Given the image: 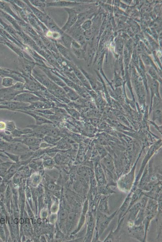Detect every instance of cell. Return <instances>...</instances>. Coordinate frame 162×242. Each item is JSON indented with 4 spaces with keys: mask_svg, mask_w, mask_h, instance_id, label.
I'll return each instance as SVG.
<instances>
[{
    "mask_svg": "<svg viewBox=\"0 0 162 242\" xmlns=\"http://www.w3.org/2000/svg\"><path fill=\"white\" fill-rule=\"evenodd\" d=\"M20 223L21 224H23V223H24V219H23L22 218H21L20 220Z\"/></svg>",
    "mask_w": 162,
    "mask_h": 242,
    "instance_id": "29",
    "label": "cell"
},
{
    "mask_svg": "<svg viewBox=\"0 0 162 242\" xmlns=\"http://www.w3.org/2000/svg\"><path fill=\"white\" fill-rule=\"evenodd\" d=\"M79 2H70L65 1H57L52 2H46V7H63L67 8L69 7H73L79 5Z\"/></svg>",
    "mask_w": 162,
    "mask_h": 242,
    "instance_id": "6",
    "label": "cell"
},
{
    "mask_svg": "<svg viewBox=\"0 0 162 242\" xmlns=\"http://www.w3.org/2000/svg\"><path fill=\"white\" fill-rule=\"evenodd\" d=\"M64 9L69 14L68 21L61 29V30L65 33L67 30H69L77 22L78 19V15L77 11L74 9L68 7L64 8Z\"/></svg>",
    "mask_w": 162,
    "mask_h": 242,
    "instance_id": "1",
    "label": "cell"
},
{
    "mask_svg": "<svg viewBox=\"0 0 162 242\" xmlns=\"http://www.w3.org/2000/svg\"><path fill=\"white\" fill-rule=\"evenodd\" d=\"M49 188L51 190H54L55 188V185L53 184H50L49 186Z\"/></svg>",
    "mask_w": 162,
    "mask_h": 242,
    "instance_id": "26",
    "label": "cell"
},
{
    "mask_svg": "<svg viewBox=\"0 0 162 242\" xmlns=\"http://www.w3.org/2000/svg\"><path fill=\"white\" fill-rule=\"evenodd\" d=\"M72 68H73L75 74H76V77H77L78 80H80V82L81 81V83L85 86H86L87 88H88V89H90V84H89L88 80L84 77V76L81 73V72L79 70V69H77L76 67L73 66V65H72Z\"/></svg>",
    "mask_w": 162,
    "mask_h": 242,
    "instance_id": "7",
    "label": "cell"
},
{
    "mask_svg": "<svg viewBox=\"0 0 162 242\" xmlns=\"http://www.w3.org/2000/svg\"><path fill=\"white\" fill-rule=\"evenodd\" d=\"M55 44L56 48H57L58 52H59L62 55L63 57L66 58L67 60H70L71 59L69 57V52L66 48L59 43L56 42H55Z\"/></svg>",
    "mask_w": 162,
    "mask_h": 242,
    "instance_id": "8",
    "label": "cell"
},
{
    "mask_svg": "<svg viewBox=\"0 0 162 242\" xmlns=\"http://www.w3.org/2000/svg\"><path fill=\"white\" fill-rule=\"evenodd\" d=\"M41 99L37 96L29 93L20 94L16 96L14 100L15 101L23 102H33L38 101Z\"/></svg>",
    "mask_w": 162,
    "mask_h": 242,
    "instance_id": "4",
    "label": "cell"
},
{
    "mask_svg": "<svg viewBox=\"0 0 162 242\" xmlns=\"http://www.w3.org/2000/svg\"><path fill=\"white\" fill-rule=\"evenodd\" d=\"M14 223H15V224H17V223H18L19 220H18V219H17V218H16V219H15V220H14Z\"/></svg>",
    "mask_w": 162,
    "mask_h": 242,
    "instance_id": "28",
    "label": "cell"
},
{
    "mask_svg": "<svg viewBox=\"0 0 162 242\" xmlns=\"http://www.w3.org/2000/svg\"><path fill=\"white\" fill-rule=\"evenodd\" d=\"M67 216V213L66 212H65V210L62 211L61 212V219L65 218H66Z\"/></svg>",
    "mask_w": 162,
    "mask_h": 242,
    "instance_id": "24",
    "label": "cell"
},
{
    "mask_svg": "<svg viewBox=\"0 0 162 242\" xmlns=\"http://www.w3.org/2000/svg\"><path fill=\"white\" fill-rule=\"evenodd\" d=\"M28 114L31 115L33 117H35L36 121H37V125H41V124L45 123H52V122H50L49 120H47L46 119L44 118L43 117L36 116V115L33 114V113H28Z\"/></svg>",
    "mask_w": 162,
    "mask_h": 242,
    "instance_id": "16",
    "label": "cell"
},
{
    "mask_svg": "<svg viewBox=\"0 0 162 242\" xmlns=\"http://www.w3.org/2000/svg\"><path fill=\"white\" fill-rule=\"evenodd\" d=\"M0 10L11 16L17 21H23L20 17H19L18 16L16 15V14L13 12L10 5L4 1H0Z\"/></svg>",
    "mask_w": 162,
    "mask_h": 242,
    "instance_id": "5",
    "label": "cell"
},
{
    "mask_svg": "<svg viewBox=\"0 0 162 242\" xmlns=\"http://www.w3.org/2000/svg\"><path fill=\"white\" fill-rule=\"evenodd\" d=\"M7 127L6 124L3 121H0V130H3Z\"/></svg>",
    "mask_w": 162,
    "mask_h": 242,
    "instance_id": "23",
    "label": "cell"
},
{
    "mask_svg": "<svg viewBox=\"0 0 162 242\" xmlns=\"http://www.w3.org/2000/svg\"><path fill=\"white\" fill-rule=\"evenodd\" d=\"M92 172L91 169L85 167H82L79 169V174L84 177H88L92 174Z\"/></svg>",
    "mask_w": 162,
    "mask_h": 242,
    "instance_id": "13",
    "label": "cell"
},
{
    "mask_svg": "<svg viewBox=\"0 0 162 242\" xmlns=\"http://www.w3.org/2000/svg\"><path fill=\"white\" fill-rule=\"evenodd\" d=\"M5 222V220L4 219L1 218V220H0V223H1V224H4Z\"/></svg>",
    "mask_w": 162,
    "mask_h": 242,
    "instance_id": "27",
    "label": "cell"
},
{
    "mask_svg": "<svg viewBox=\"0 0 162 242\" xmlns=\"http://www.w3.org/2000/svg\"><path fill=\"white\" fill-rule=\"evenodd\" d=\"M150 123L153 125L155 127V128H156L157 130L159 132H160V134H162V127L161 126H158L157 124L155 123V122L153 121H150Z\"/></svg>",
    "mask_w": 162,
    "mask_h": 242,
    "instance_id": "22",
    "label": "cell"
},
{
    "mask_svg": "<svg viewBox=\"0 0 162 242\" xmlns=\"http://www.w3.org/2000/svg\"><path fill=\"white\" fill-rule=\"evenodd\" d=\"M41 140L40 139L34 137H28L24 139L23 143L27 145L32 146L38 145L41 143Z\"/></svg>",
    "mask_w": 162,
    "mask_h": 242,
    "instance_id": "9",
    "label": "cell"
},
{
    "mask_svg": "<svg viewBox=\"0 0 162 242\" xmlns=\"http://www.w3.org/2000/svg\"><path fill=\"white\" fill-rule=\"evenodd\" d=\"M31 4L34 7L40 8L42 9V11L45 12V8L46 7V3L45 1H37V0H32L29 1Z\"/></svg>",
    "mask_w": 162,
    "mask_h": 242,
    "instance_id": "11",
    "label": "cell"
},
{
    "mask_svg": "<svg viewBox=\"0 0 162 242\" xmlns=\"http://www.w3.org/2000/svg\"><path fill=\"white\" fill-rule=\"evenodd\" d=\"M152 111H153L152 121L155 122L158 121L160 124H162V109H155Z\"/></svg>",
    "mask_w": 162,
    "mask_h": 242,
    "instance_id": "14",
    "label": "cell"
},
{
    "mask_svg": "<svg viewBox=\"0 0 162 242\" xmlns=\"http://www.w3.org/2000/svg\"><path fill=\"white\" fill-rule=\"evenodd\" d=\"M45 141L46 140L47 142L49 143L53 144V143H55V142L57 141V140H59V139H57V138L48 136L45 137Z\"/></svg>",
    "mask_w": 162,
    "mask_h": 242,
    "instance_id": "20",
    "label": "cell"
},
{
    "mask_svg": "<svg viewBox=\"0 0 162 242\" xmlns=\"http://www.w3.org/2000/svg\"><path fill=\"white\" fill-rule=\"evenodd\" d=\"M61 40L65 45V46L67 48H69L71 47V44L72 41H73V39L71 38L69 35L64 33L61 37Z\"/></svg>",
    "mask_w": 162,
    "mask_h": 242,
    "instance_id": "12",
    "label": "cell"
},
{
    "mask_svg": "<svg viewBox=\"0 0 162 242\" xmlns=\"http://www.w3.org/2000/svg\"><path fill=\"white\" fill-rule=\"evenodd\" d=\"M37 222H38L39 224H41V223L42 222V220H41V219H38V220H37Z\"/></svg>",
    "mask_w": 162,
    "mask_h": 242,
    "instance_id": "30",
    "label": "cell"
},
{
    "mask_svg": "<svg viewBox=\"0 0 162 242\" xmlns=\"http://www.w3.org/2000/svg\"><path fill=\"white\" fill-rule=\"evenodd\" d=\"M14 73L15 72L9 69L0 68V76H4L10 77V76H13Z\"/></svg>",
    "mask_w": 162,
    "mask_h": 242,
    "instance_id": "18",
    "label": "cell"
},
{
    "mask_svg": "<svg viewBox=\"0 0 162 242\" xmlns=\"http://www.w3.org/2000/svg\"><path fill=\"white\" fill-rule=\"evenodd\" d=\"M19 61L21 66L22 73L27 77H31L32 72L35 65L37 63H35L33 61H30L25 57H19Z\"/></svg>",
    "mask_w": 162,
    "mask_h": 242,
    "instance_id": "2",
    "label": "cell"
},
{
    "mask_svg": "<svg viewBox=\"0 0 162 242\" xmlns=\"http://www.w3.org/2000/svg\"><path fill=\"white\" fill-rule=\"evenodd\" d=\"M109 156L106 157L104 159L103 161L104 164H105L106 167L109 168L111 170H112L113 169V163H112V160Z\"/></svg>",
    "mask_w": 162,
    "mask_h": 242,
    "instance_id": "17",
    "label": "cell"
},
{
    "mask_svg": "<svg viewBox=\"0 0 162 242\" xmlns=\"http://www.w3.org/2000/svg\"><path fill=\"white\" fill-rule=\"evenodd\" d=\"M6 41H8L5 39V38H4L3 37H2V36L0 35V43H2Z\"/></svg>",
    "mask_w": 162,
    "mask_h": 242,
    "instance_id": "25",
    "label": "cell"
},
{
    "mask_svg": "<svg viewBox=\"0 0 162 242\" xmlns=\"http://www.w3.org/2000/svg\"><path fill=\"white\" fill-rule=\"evenodd\" d=\"M24 88L25 85L21 82H17L12 86V88L14 90L19 91L23 90Z\"/></svg>",
    "mask_w": 162,
    "mask_h": 242,
    "instance_id": "19",
    "label": "cell"
},
{
    "mask_svg": "<svg viewBox=\"0 0 162 242\" xmlns=\"http://www.w3.org/2000/svg\"><path fill=\"white\" fill-rule=\"evenodd\" d=\"M106 199H104L100 203L99 209L100 210L103 211L106 209Z\"/></svg>",
    "mask_w": 162,
    "mask_h": 242,
    "instance_id": "21",
    "label": "cell"
},
{
    "mask_svg": "<svg viewBox=\"0 0 162 242\" xmlns=\"http://www.w3.org/2000/svg\"><path fill=\"white\" fill-rule=\"evenodd\" d=\"M24 1L29 7L35 16L37 17L41 22L43 23L46 25L50 17L45 12H43L42 11L40 10L37 7H33V5L31 4L29 1Z\"/></svg>",
    "mask_w": 162,
    "mask_h": 242,
    "instance_id": "3",
    "label": "cell"
},
{
    "mask_svg": "<svg viewBox=\"0 0 162 242\" xmlns=\"http://www.w3.org/2000/svg\"><path fill=\"white\" fill-rule=\"evenodd\" d=\"M63 89L65 93H67L69 98L72 101H76V100H77L79 98L78 95L73 90L66 86L63 87Z\"/></svg>",
    "mask_w": 162,
    "mask_h": 242,
    "instance_id": "10",
    "label": "cell"
},
{
    "mask_svg": "<svg viewBox=\"0 0 162 242\" xmlns=\"http://www.w3.org/2000/svg\"><path fill=\"white\" fill-rule=\"evenodd\" d=\"M2 85L5 87L12 86L14 85V80L10 77H6L2 79Z\"/></svg>",
    "mask_w": 162,
    "mask_h": 242,
    "instance_id": "15",
    "label": "cell"
}]
</instances>
